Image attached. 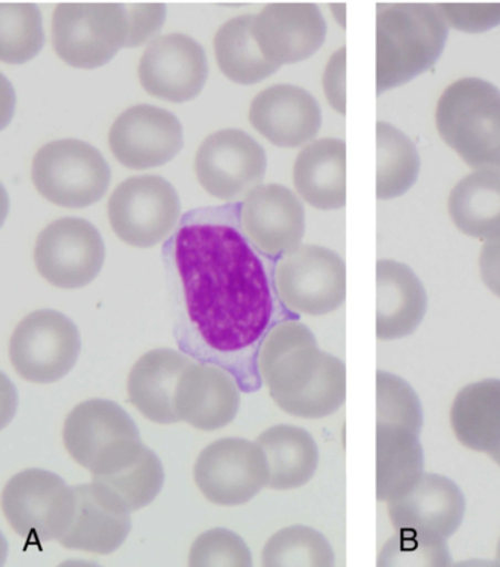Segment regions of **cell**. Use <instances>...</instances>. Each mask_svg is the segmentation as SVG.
<instances>
[{
	"label": "cell",
	"mask_w": 500,
	"mask_h": 567,
	"mask_svg": "<svg viewBox=\"0 0 500 567\" xmlns=\"http://www.w3.org/2000/svg\"><path fill=\"white\" fill-rule=\"evenodd\" d=\"M67 454L80 466L90 470L97 454L107 445L124 439H139L128 413L111 400H87L72 409L62 431Z\"/></svg>",
	"instance_id": "cell-26"
},
{
	"label": "cell",
	"mask_w": 500,
	"mask_h": 567,
	"mask_svg": "<svg viewBox=\"0 0 500 567\" xmlns=\"http://www.w3.org/2000/svg\"><path fill=\"white\" fill-rule=\"evenodd\" d=\"M259 372L274 403L288 415L322 420L345 403L344 362L322 352L310 328L296 319L278 323L265 336Z\"/></svg>",
	"instance_id": "cell-2"
},
{
	"label": "cell",
	"mask_w": 500,
	"mask_h": 567,
	"mask_svg": "<svg viewBox=\"0 0 500 567\" xmlns=\"http://www.w3.org/2000/svg\"><path fill=\"white\" fill-rule=\"evenodd\" d=\"M450 426L459 443L488 454L500 466V380L463 386L450 408Z\"/></svg>",
	"instance_id": "cell-27"
},
{
	"label": "cell",
	"mask_w": 500,
	"mask_h": 567,
	"mask_svg": "<svg viewBox=\"0 0 500 567\" xmlns=\"http://www.w3.org/2000/svg\"><path fill=\"white\" fill-rule=\"evenodd\" d=\"M105 258L101 233L83 218H61L48 225L34 247L40 276L65 290L87 287L96 280Z\"/></svg>",
	"instance_id": "cell-13"
},
{
	"label": "cell",
	"mask_w": 500,
	"mask_h": 567,
	"mask_svg": "<svg viewBox=\"0 0 500 567\" xmlns=\"http://www.w3.org/2000/svg\"><path fill=\"white\" fill-rule=\"evenodd\" d=\"M192 362L196 359L191 355L173 349H156L143 354L131 369L126 384L131 404L155 424L181 422L175 398L179 378Z\"/></svg>",
	"instance_id": "cell-23"
},
{
	"label": "cell",
	"mask_w": 500,
	"mask_h": 567,
	"mask_svg": "<svg viewBox=\"0 0 500 567\" xmlns=\"http://www.w3.org/2000/svg\"><path fill=\"white\" fill-rule=\"evenodd\" d=\"M237 378L219 364L192 362L179 378V421L200 431H215L236 420L241 403Z\"/></svg>",
	"instance_id": "cell-21"
},
{
	"label": "cell",
	"mask_w": 500,
	"mask_h": 567,
	"mask_svg": "<svg viewBox=\"0 0 500 567\" xmlns=\"http://www.w3.org/2000/svg\"><path fill=\"white\" fill-rule=\"evenodd\" d=\"M189 566H252V557L244 539L232 530H207L192 543Z\"/></svg>",
	"instance_id": "cell-36"
},
{
	"label": "cell",
	"mask_w": 500,
	"mask_h": 567,
	"mask_svg": "<svg viewBox=\"0 0 500 567\" xmlns=\"http://www.w3.org/2000/svg\"><path fill=\"white\" fill-rule=\"evenodd\" d=\"M346 146L341 138H320L296 156V192L313 208L333 210L346 204Z\"/></svg>",
	"instance_id": "cell-28"
},
{
	"label": "cell",
	"mask_w": 500,
	"mask_h": 567,
	"mask_svg": "<svg viewBox=\"0 0 500 567\" xmlns=\"http://www.w3.org/2000/svg\"><path fill=\"white\" fill-rule=\"evenodd\" d=\"M194 168L198 183L220 200H237L263 182L264 148L241 130H220L198 147Z\"/></svg>",
	"instance_id": "cell-14"
},
{
	"label": "cell",
	"mask_w": 500,
	"mask_h": 567,
	"mask_svg": "<svg viewBox=\"0 0 500 567\" xmlns=\"http://www.w3.org/2000/svg\"><path fill=\"white\" fill-rule=\"evenodd\" d=\"M264 566H333L335 551L322 534L295 525L278 530L263 548Z\"/></svg>",
	"instance_id": "cell-34"
},
{
	"label": "cell",
	"mask_w": 500,
	"mask_h": 567,
	"mask_svg": "<svg viewBox=\"0 0 500 567\" xmlns=\"http://www.w3.org/2000/svg\"><path fill=\"white\" fill-rule=\"evenodd\" d=\"M269 463L268 487L288 492L304 487L319 466V447L310 432L294 425H277L257 436Z\"/></svg>",
	"instance_id": "cell-30"
},
{
	"label": "cell",
	"mask_w": 500,
	"mask_h": 567,
	"mask_svg": "<svg viewBox=\"0 0 500 567\" xmlns=\"http://www.w3.org/2000/svg\"><path fill=\"white\" fill-rule=\"evenodd\" d=\"M241 202L189 210L162 256L181 352L219 364L242 391L260 389L265 336L299 319L279 299L274 262L251 245L240 223Z\"/></svg>",
	"instance_id": "cell-1"
},
{
	"label": "cell",
	"mask_w": 500,
	"mask_h": 567,
	"mask_svg": "<svg viewBox=\"0 0 500 567\" xmlns=\"http://www.w3.org/2000/svg\"><path fill=\"white\" fill-rule=\"evenodd\" d=\"M497 561H498V565H500V538H499V543H498Z\"/></svg>",
	"instance_id": "cell-41"
},
{
	"label": "cell",
	"mask_w": 500,
	"mask_h": 567,
	"mask_svg": "<svg viewBox=\"0 0 500 567\" xmlns=\"http://www.w3.org/2000/svg\"><path fill=\"white\" fill-rule=\"evenodd\" d=\"M129 18V39L126 48L146 43L164 25L166 7L162 3L125 4Z\"/></svg>",
	"instance_id": "cell-38"
},
{
	"label": "cell",
	"mask_w": 500,
	"mask_h": 567,
	"mask_svg": "<svg viewBox=\"0 0 500 567\" xmlns=\"http://www.w3.org/2000/svg\"><path fill=\"white\" fill-rule=\"evenodd\" d=\"M240 223L251 245L261 255L278 260L301 246L305 233L304 206L290 188L260 184L241 202Z\"/></svg>",
	"instance_id": "cell-18"
},
{
	"label": "cell",
	"mask_w": 500,
	"mask_h": 567,
	"mask_svg": "<svg viewBox=\"0 0 500 567\" xmlns=\"http://www.w3.org/2000/svg\"><path fill=\"white\" fill-rule=\"evenodd\" d=\"M111 168L92 144L63 138L39 148L31 178L40 195L62 208L80 209L97 204L111 184Z\"/></svg>",
	"instance_id": "cell-6"
},
{
	"label": "cell",
	"mask_w": 500,
	"mask_h": 567,
	"mask_svg": "<svg viewBox=\"0 0 500 567\" xmlns=\"http://www.w3.org/2000/svg\"><path fill=\"white\" fill-rule=\"evenodd\" d=\"M448 25L466 33H481L500 25V3H440Z\"/></svg>",
	"instance_id": "cell-37"
},
{
	"label": "cell",
	"mask_w": 500,
	"mask_h": 567,
	"mask_svg": "<svg viewBox=\"0 0 500 567\" xmlns=\"http://www.w3.org/2000/svg\"><path fill=\"white\" fill-rule=\"evenodd\" d=\"M2 511L13 533L27 542H60L74 517V487L53 472L22 471L4 485Z\"/></svg>",
	"instance_id": "cell-8"
},
{
	"label": "cell",
	"mask_w": 500,
	"mask_h": 567,
	"mask_svg": "<svg viewBox=\"0 0 500 567\" xmlns=\"http://www.w3.org/2000/svg\"><path fill=\"white\" fill-rule=\"evenodd\" d=\"M376 8V85L381 96L438 62L449 25L435 3H378Z\"/></svg>",
	"instance_id": "cell-4"
},
{
	"label": "cell",
	"mask_w": 500,
	"mask_h": 567,
	"mask_svg": "<svg viewBox=\"0 0 500 567\" xmlns=\"http://www.w3.org/2000/svg\"><path fill=\"white\" fill-rule=\"evenodd\" d=\"M376 336L392 341L412 336L427 312V292L413 269L396 260L376 265Z\"/></svg>",
	"instance_id": "cell-25"
},
{
	"label": "cell",
	"mask_w": 500,
	"mask_h": 567,
	"mask_svg": "<svg viewBox=\"0 0 500 567\" xmlns=\"http://www.w3.org/2000/svg\"><path fill=\"white\" fill-rule=\"evenodd\" d=\"M81 353L79 328L58 310L27 315L11 337L9 359L22 380L52 384L75 367Z\"/></svg>",
	"instance_id": "cell-10"
},
{
	"label": "cell",
	"mask_w": 500,
	"mask_h": 567,
	"mask_svg": "<svg viewBox=\"0 0 500 567\" xmlns=\"http://www.w3.org/2000/svg\"><path fill=\"white\" fill-rule=\"evenodd\" d=\"M326 21L314 3H270L256 17L252 33L270 64H296L326 39Z\"/></svg>",
	"instance_id": "cell-19"
},
{
	"label": "cell",
	"mask_w": 500,
	"mask_h": 567,
	"mask_svg": "<svg viewBox=\"0 0 500 567\" xmlns=\"http://www.w3.org/2000/svg\"><path fill=\"white\" fill-rule=\"evenodd\" d=\"M479 269L485 286L500 299V238L486 243L480 251Z\"/></svg>",
	"instance_id": "cell-40"
},
{
	"label": "cell",
	"mask_w": 500,
	"mask_h": 567,
	"mask_svg": "<svg viewBox=\"0 0 500 567\" xmlns=\"http://www.w3.org/2000/svg\"><path fill=\"white\" fill-rule=\"evenodd\" d=\"M376 496L403 497L425 475L423 408L413 386L394 373L376 375Z\"/></svg>",
	"instance_id": "cell-3"
},
{
	"label": "cell",
	"mask_w": 500,
	"mask_h": 567,
	"mask_svg": "<svg viewBox=\"0 0 500 567\" xmlns=\"http://www.w3.org/2000/svg\"><path fill=\"white\" fill-rule=\"evenodd\" d=\"M138 79L152 96L170 102L192 101L209 79L205 49L187 34L160 35L144 51Z\"/></svg>",
	"instance_id": "cell-16"
},
{
	"label": "cell",
	"mask_w": 500,
	"mask_h": 567,
	"mask_svg": "<svg viewBox=\"0 0 500 567\" xmlns=\"http://www.w3.org/2000/svg\"><path fill=\"white\" fill-rule=\"evenodd\" d=\"M444 142L475 169H500V90L477 76L445 89L436 106Z\"/></svg>",
	"instance_id": "cell-5"
},
{
	"label": "cell",
	"mask_w": 500,
	"mask_h": 567,
	"mask_svg": "<svg viewBox=\"0 0 500 567\" xmlns=\"http://www.w3.org/2000/svg\"><path fill=\"white\" fill-rule=\"evenodd\" d=\"M110 146L126 168H156L181 152L183 125L173 112L153 105H135L112 124Z\"/></svg>",
	"instance_id": "cell-17"
},
{
	"label": "cell",
	"mask_w": 500,
	"mask_h": 567,
	"mask_svg": "<svg viewBox=\"0 0 500 567\" xmlns=\"http://www.w3.org/2000/svg\"><path fill=\"white\" fill-rule=\"evenodd\" d=\"M269 463L259 444L244 439L215 441L202 450L194 480L202 496L218 506H242L269 484Z\"/></svg>",
	"instance_id": "cell-12"
},
{
	"label": "cell",
	"mask_w": 500,
	"mask_h": 567,
	"mask_svg": "<svg viewBox=\"0 0 500 567\" xmlns=\"http://www.w3.org/2000/svg\"><path fill=\"white\" fill-rule=\"evenodd\" d=\"M110 223L119 240L139 249L159 245L178 227L181 202L159 175L131 177L112 193Z\"/></svg>",
	"instance_id": "cell-11"
},
{
	"label": "cell",
	"mask_w": 500,
	"mask_h": 567,
	"mask_svg": "<svg viewBox=\"0 0 500 567\" xmlns=\"http://www.w3.org/2000/svg\"><path fill=\"white\" fill-rule=\"evenodd\" d=\"M250 123L274 146L299 147L317 136L322 111L308 90L277 84L251 102Z\"/></svg>",
	"instance_id": "cell-22"
},
{
	"label": "cell",
	"mask_w": 500,
	"mask_h": 567,
	"mask_svg": "<svg viewBox=\"0 0 500 567\" xmlns=\"http://www.w3.org/2000/svg\"><path fill=\"white\" fill-rule=\"evenodd\" d=\"M74 493V517L58 543L70 550L98 556L118 550L133 528L131 513L116 506L93 483L76 485Z\"/></svg>",
	"instance_id": "cell-24"
},
{
	"label": "cell",
	"mask_w": 500,
	"mask_h": 567,
	"mask_svg": "<svg viewBox=\"0 0 500 567\" xmlns=\"http://www.w3.org/2000/svg\"><path fill=\"white\" fill-rule=\"evenodd\" d=\"M254 16H241L225 22L215 35L216 61L233 83L251 85L268 79L281 66L270 64L256 42Z\"/></svg>",
	"instance_id": "cell-31"
},
{
	"label": "cell",
	"mask_w": 500,
	"mask_h": 567,
	"mask_svg": "<svg viewBox=\"0 0 500 567\" xmlns=\"http://www.w3.org/2000/svg\"><path fill=\"white\" fill-rule=\"evenodd\" d=\"M92 483L112 502L134 513L159 496L165 484L160 458L142 439L115 441L102 450L90 466Z\"/></svg>",
	"instance_id": "cell-15"
},
{
	"label": "cell",
	"mask_w": 500,
	"mask_h": 567,
	"mask_svg": "<svg viewBox=\"0 0 500 567\" xmlns=\"http://www.w3.org/2000/svg\"><path fill=\"white\" fill-rule=\"evenodd\" d=\"M43 20L33 3L0 4V60L25 64L42 51Z\"/></svg>",
	"instance_id": "cell-33"
},
{
	"label": "cell",
	"mask_w": 500,
	"mask_h": 567,
	"mask_svg": "<svg viewBox=\"0 0 500 567\" xmlns=\"http://www.w3.org/2000/svg\"><path fill=\"white\" fill-rule=\"evenodd\" d=\"M274 286L290 312L322 317L335 312L346 296V268L326 247L301 245L274 262Z\"/></svg>",
	"instance_id": "cell-9"
},
{
	"label": "cell",
	"mask_w": 500,
	"mask_h": 567,
	"mask_svg": "<svg viewBox=\"0 0 500 567\" xmlns=\"http://www.w3.org/2000/svg\"><path fill=\"white\" fill-rule=\"evenodd\" d=\"M129 18L124 3H61L52 20V44L75 69L106 65L126 48Z\"/></svg>",
	"instance_id": "cell-7"
},
{
	"label": "cell",
	"mask_w": 500,
	"mask_h": 567,
	"mask_svg": "<svg viewBox=\"0 0 500 567\" xmlns=\"http://www.w3.org/2000/svg\"><path fill=\"white\" fill-rule=\"evenodd\" d=\"M395 530L448 539L459 529L466 515V498L452 480L426 474L403 497L387 503Z\"/></svg>",
	"instance_id": "cell-20"
},
{
	"label": "cell",
	"mask_w": 500,
	"mask_h": 567,
	"mask_svg": "<svg viewBox=\"0 0 500 567\" xmlns=\"http://www.w3.org/2000/svg\"><path fill=\"white\" fill-rule=\"evenodd\" d=\"M450 219L459 231L481 241L500 238V169H476L449 193Z\"/></svg>",
	"instance_id": "cell-29"
},
{
	"label": "cell",
	"mask_w": 500,
	"mask_h": 567,
	"mask_svg": "<svg viewBox=\"0 0 500 567\" xmlns=\"http://www.w3.org/2000/svg\"><path fill=\"white\" fill-rule=\"evenodd\" d=\"M377 136V199H395L416 184L420 174V155L412 138L395 125L378 121Z\"/></svg>",
	"instance_id": "cell-32"
},
{
	"label": "cell",
	"mask_w": 500,
	"mask_h": 567,
	"mask_svg": "<svg viewBox=\"0 0 500 567\" xmlns=\"http://www.w3.org/2000/svg\"><path fill=\"white\" fill-rule=\"evenodd\" d=\"M345 61L346 48L333 53L323 75L324 93L333 110L345 115Z\"/></svg>",
	"instance_id": "cell-39"
},
{
	"label": "cell",
	"mask_w": 500,
	"mask_h": 567,
	"mask_svg": "<svg viewBox=\"0 0 500 567\" xmlns=\"http://www.w3.org/2000/svg\"><path fill=\"white\" fill-rule=\"evenodd\" d=\"M452 559L446 539L396 530L395 537L383 546L378 566H449Z\"/></svg>",
	"instance_id": "cell-35"
}]
</instances>
